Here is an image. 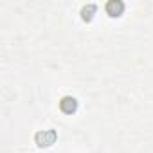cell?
Returning a JSON list of instances; mask_svg holds the SVG:
<instances>
[{"label": "cell", "instance_id": "obj_1", "mask_svg": "<svg viewBox=\"0 0 153 153\" xmlns=\"http://www.w3.org/2000/svg\"><path fill=\"white\" fill-rule=\"evenodd\" d=\"M61 108H63L65 112H72V110L76 108V99H74V97H65V99L61 101Z\"/></svg>", "mask_w": 153, "mask_h": 153}]
</instances>
